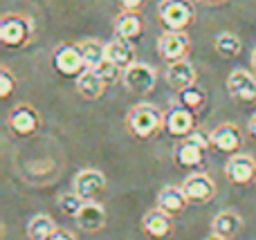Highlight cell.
I'll return each instance as SVG.
<instances>
[{"mask_svg": "<svg viewBox=\"0 0 256 240\" xmlns=\"http://www.w3.org/2000/svg\"><path fill=\"white\" fill-rule=\"evenodd\" d=\"M212 146L209 135H202L200 130H194L186 137H180L176 151H173V162L182 169H194L204 162V153Z\"/></svg>", "mask_w": 256, "mask_h": 240, "instance_id": "cell-1", "label": "cell"}, {"mask_svg": "<svg viewBox=\"0 0 256 240\" xmlns=\"http://www.w3.org/2000/svg\"><path fill=\"white\" fill-rule=\"evenodd\" d=\"M128 130L140 139H148L164 126V115L153 103H137L128 112Z\"/></svg>", "mask_w": 256, "mask_h": 240, "instance_id": "cell-2", "label": "cell"}, {"mask_svg": "<svg viewBox=\"0 0 256 240\" xmlns=\"http://www.w3.org/2000/svg\"><path fill=\"white\" fill-rule=\"evenodd\" d=\"M34 25L22 13H4L0 20V40L4 47H22L30 43Z\"/></svg>", "mask_w": 256, "mask_h": 240, "instance_id": "cell-3", "label": "cell"}, {"mask_svg": "<svg viewBox=\"0 0 256 240\" xmlns=\"http://www.w3.org/2000/svg\"><path fill=\"white\" fill-rule=\"evenodd\" d=\"M160 20L164 22L166 29H178L184 31L186 27L194 22L196 9L191 0H162L160 2Z\"/></svg>", "mask_w": 256, "mask_h": 240, "instance_id": "cell-4", "label": "cell"}, {"mask_svg": "<svg viewBox=\"0 0 256 240\" xmlns=\"http://www.w3.org/2000/svg\"><path fill=\"white\" fill-rule=\"evenodd\" d=\"M155 79H158V74H155L153 67L146 65V63H137V61L130 63V65L122 72V83H124V88L130 94H140V97L148 94L150 90L155 88Z\"/></svg>", "mask_w": 256, "mask_h": 240, "instance_id": "cell-5", "label": "cell"}, {"mask_svg": "<svg viewBox=\"0 0 256 240\" xmlns=\"http://www.w3.org/2000/svg\"><path fill=\"white\" fill-rule=\"evenodd\" d=\"M52 65L63 76H79L86 70L81 47L74 43H61L52 54Z\"/></svg>", "mask_w": 256, "mask_h": 240, "instance_id": "cell-6", "label": "cell"}, {"mask_svg": "<svg viewBox=\"0 0 256 240\" xmlns=\"http://www.w3.org/2000/svg\"><path fill=\"white\" fill-rule=\"evenodd\" d=\"M74 191L84 198L86 202L99 200L106 191V175L97 169H84L74 178Z\"/></svg>", "mask_w": 256, "mask_h": 240, "instance_id": "cell-7", "label": "cell"}, {"mask_svg": "<svg viewBox=\"0 0 256 240\" xmlns=\"http://www.w3.org/2000/svg\"><path fill=\"white\" fill-rule=\"evenodd\" d=\"M158 52L166 63L180 61V58H184L186 52H189V36L178 29L164 31L158 38Z\"/></svg>", "mask_w": 256, "mask_h": 240, "instance_id": "cell-8", "label": "cell"}, {"mask_svg": "<svg viewBox=\"0 0 256 240\" xmlns=\"http://www.w3.org/2000/svg\"><path fill=\"white\" fill-rule=\"evenodd\" d=\"M164 128L173 137H186L196 130V112L178 103L164 115Z\"/></svg>", "mask_w": 256, "mask_h": 240, "instance_id": "cell-9", "label": "cell"}, {"mask_svg": "<svg viewBox=\"0 0 256 240\" xmlns=\"http://www.w3.org/2000/svg\"><path fill=\"white\" fill-rule=\"evenodd\" d=\"M182 189H184L189 202H196V205H207L216 198V184L209 178L207 173H194L182 182Z\"/></svg>", "mask_w": 256, "mask_h": 240, "instance_id": "cell-10", "label": "cell"}, {"mask_svg": "<svg viewBox=\"0 0 256 240\" xmlns=\"http://www.w3.org/2000/svg\"><path fill=\"white\" fill-rule=\"evenodd\" d=\"M227 92L243 103H256V76L248 70H234L227 76Z\"/></svg>", "mask_w": 256, "mask_h": 240, "instance_id": "cell-11", "label": "cell"}, {"mask_svg": "<svg viewBox=\"0 0 256 240\" xmlns=\"http://www.w3.org/2000/svg\"><path fill=\"white\" fill-rule=\"evenodd\" d=\"M7 124H9V128L14 130V135H18V137H30V135H34L36 130H38V112L32 106H27V103H20V106H16L9 112Z\"/></svg>", "mask_w": 256, "mask_h": 240, "instance_id": "cell-12", "label": "cell"}, {"mask_svg": "<svg viewBox=\"0 0 256 240\" xmlns=\"http://www.w3.org/2000/svg\"><path fill=\"white\" fill-rule=\"evenodd\" d=\"M225 175L232 184H250L256 175V162L254 157L245 155V153H234L225 166Z\"/></svg>", "mask_w": 256, "mask_h": 240, "instance_id": "cell-13", "label": "cell"}, {"mask_svg": "<svg viewBox=\"0 0 256 240\" xmlns=\"http://www.w3.org/2000/svg\"><path fill=\"white\" fill-rule=\"evenodd\" d=\"M209 142L214 148H218L220 153H236L243 144V135H240L238 126L234 124H220L209 133Z\"/></svg>", "mask_w": 256, "mask_h": 240, "instance_id": "cell-14", "label": "cell"}, {"mask_svg": "<svg viewBox=\"0 0 256 240\" xmlns=\"http://www.w3.org/2000/svg\"><path fill=\"white\" fill-rule=\"evenodd\" d=\"M196 79H198V72H196V67L191 65L186 58H180V61L168 63V67H166V83L171 85L176 92H180V90L194 85Z\"/></svg>", "mask_w": 256, "mask_h": 240, "instance_id": "cell-15", "label": "cell"}, {"mask_svg": "<svg viewBox=\"0 0 256 240\" xmlns=\"http://www.w3.org/2000/svg\"><path fill=\"white\" fill-rule=\"evenodd\" d=\"M142 229L144 234H148L150 238H168L173 232V216L164 209H153L144 216L142 220Z\"/></svg>", "mask_w": 256, "mask_h": 240, "instance_id": "cell-16", "label": "cell"}, {"mask_svg": "<svg viewBox=\"0 0 256 240\" xmlns=\"http://www.w3.org/2000/svg\"><path fill=\"white\" fill-rule=\"evenodd\" d=\"M74 220H76V225H79L81 232L94 234L106 225V209H104V205H99V200L86 202L84 209L79 211V216H76Z\"/></svg>", "mask_w": 256, "mask_h": 240, "instance_id": "cell-17", "label": "cell"}, {"mask_svg": "<svg viewBox=\"0 0 256 240\" xmlns=\"http://www.w3.org/2000/svg\"><path fill=\"white\" fill-rule=\"evenodd\" d=\"M76 90H79V94L84 99L94 101V99H99L104 94V90H106V81L97 74V70L86 67V70L76 76Z\"/></svg>", "mask_w": 256, "mask_h": 240, "instance_id": "cell-18", "label": "cell"}, {"mask_svg": "<svg viewBox=\"0 0 256 240\" xmlns=\"http://www.w3.org/2000/svg\"><path fill=\"white\" fill-rule=\"evenodd\" d=\"M158 205H160V209H164L171 216H176V214H182V211L186 209L189 198H186V193L182 187H173L171 184V187H164L162 191H160Z\"/></svg>", "mask_w": 256, "mask_h": 240, "instance_id": "cell-19", "label": "cell"}, {"mask_svg": "<svg viewBox=\"0 0 256 240\" xmlns=\"http://www.w3.org/2000/svg\"><path fill=\"white\" fill-rule=\"evenodd\" d=\"M106 56H108V61H112L117 67L126 70L130 63H135V49H132L130 40L117 36L115 40L106 43Z\"/></svg>", "mask_w": 256, "mask_h": 240, "instance_id": "cell-20", "label": "cell"}, {"mask_svg": "<svg viewBox=\"0 0 256 240\" xmlns=\"http://www.w3.org/2000/svg\"><path fill=\"white\" fill-rule=\"evenodd\" d=\"M142 29H144V22H142V18L137 11H126L124 9V13H120V16L115 18L117 36H122V38H126V40L140 38Z\"/></svg>", "mask_w": 256, "mask_h": 240, "instance_id": "cell-21", "label": "cell"}, {"mask_svg": "<svg viewBox=\"0 0 256 240\" xmlns=\"http://www.w3.org/2000/svg\"><path fill=\"white\" fill-rule=\"evenodd\" d=\"M240 227H243V220H240L238 216L232 214V211H222V214H218L216 218H214L212 234H216V236H220L225 240H232L238 236Z\"/></svg>", "mask_w": 256, "mask_h": 240, "instance_id": "cell-22", "label": "cell"}, {"mask_svg": "<svg viewBox=\"0 0 256 240\" xmlns=\"http://www.w3.org/2000/svg\"><path fill=\"white\" fill-rule=\"evenodd\" d=\"M56 229L58 227L54 225V220L50 218V216L38 214L30 220V225H27V236H30V240H48Z\"/></svg>", "mask_w": 256, "mask_h": 240, "instance_id": "cell-23", "label": "cell"}, {"mask_svg": "<svg viewBox=\"0 0 256 240\" xmlns=\"http://www.w3.org/2000/svg\"><path fill=\"white\" fill-rule=\"evenodd\" d=\"M81 47V54H84V61H86V67H90V70H94V67H99L104 61H106V45L99 43V40L90 38V40H84V43H79Z\"/></svg>", "mask_w": 256, "mask_h": 240, "instance_id": "cell-24", "label": "cell"}, {"mask_svg": "<svg viewBox=\"0 0 256 240\" xmlns=\"http://www.w3.org/2000/svg\"><path fill=\"white\" fill-rule=\"evenodd\" d=\"M214 47H216V52L220 54V56L234 58L240 54L243 43H240V38L236 34H232V31H220V34L214 38Z\"/></svg>", "mask_w": 256, "mask_h": 240, "instance_id": "cell-25", "label": "cell"}, {"mask_svg": "<svg viewBox=\"0 0 256 240\" xmlns=\"http://www.w3.org/2000/svg\"><path fill=\"white\" fill-rule=\"evenodd\" d=\"M178 97H180V106L189 108V110H194V112L202 110L204 101H207V94H204V90L198 88L196 83L189 85V88H184V90H180V92H178Z\"/></svg>", "mask_w": 256, "mask_h": 240, "instance_id": "cell-26", "label": "cell"}, {"mask_svg": "<svg viewBox=\"0 0 256 240\" xmlns=\"http://www.w3.org/2000/svg\"><path fill=\"white\" fill-rule=\"evenodd\" d=\"M84 205H86V200L76 191L63 193V196L58 198V207H61V211L66 216H72V218H76V216H79V211L84 209Z\"/></svg>", "mask_w": 256, "mask_h": 240, "instance_id": "cell-27", "label": "cell"}, {"mask_svg": "<svg viewBox=\"0 0 256 240\" xmlns=\"http://www.w3.org/2000/svg\"><path fill=\"white\" fill-rule=\"evenodd\" d=\"M94 70H97V74L102 76L106 83H115V81L122 76V72H124L122 67H117L112 61H108V58H106V61H104L99 67H94Z\"/></svg>", "mask_w": 256, "mask_h": 240, "instance_id": "cell-28", "label": "cell"}, {"mask_svg": "<svg viewBox=\"0 0 256 240\" xmlns=\"http://www.w3.org/2000/svg\"><path fill=\"white\" fill-rule=\"evenodd\" d=\"M14 88H16V79H14V74L7 67H2V70H0V97L2 99L12 97Z\"/></svg>", "mask_w": 256, "mask_h": 240, "instance_id": "cell-29", "label": "cell"}, {"mask_svg": "<svg viewBox=\"0 0 256 240\" xmlns=\"http://www.w3.org/2000/svg\"><path fill=\"white\" fill-rule=\"evenodd\" d=\"M142 2H144V0H120L122 9H126V11H137V9L142 7Z\"/></svg>", "mask_w": 256, "mask_h": 240, "instance_id": "cell-30", "label": "cell"}, {"mask_svg": "<svg viewBox=\"0 0 256 240\" xmlns=\"http://www.w3.org/2000/svg\"><path fill=\"white\" fill-rule=\"evenodd\" d=\"M48 240H74V236L70 232H66V229H56Z\"/></svg>", "mask_w": 256, "mask_h": 240, "instance_id": "cell-31", "label": "cell"}, {"mask_svg": "<svg viewBox=\"0 0 256 240\" xmlns=\"http://www.w3.org/2000/svg\"><path fill=\"white\" fill-rule=\"evenodd\" d=\"M200 4H207V7H214V4H222V2H227V0H198Z\"/></svg>", "mask_w": 256, "mask_h": 240, "instance_id": "cell-32", "label": "cell"}, {"mask_svg": "<svg viewBox=\"0 0 256 240\" xmlns=\"http://www.w3.org/2000/svg\"><path fill=\"white\" fill-rule=\"evenodd\" d=\"M250 135H252V137L256 139V115L252 117V119H250Z\"/></svg>", "mask_w": 256, "mask_h": 240, "instance_id": "cell-33", "label": "cell"}, {"mask_svg": "<svg viewBox=\"0 0 256 240\" xmlns=\"http://www.w3.org/2000/svg\"><path fill=\"white\" fill-rule=\"evenodd\" d=\"M204 240H225V238H220V236H216V234H212V236H207Z\"/></svg>", "mask_w": 256, "mask_h": 240, "instance_id": "cell-34", "label": "cell"}, {"mask_svg": "<svg viewBox=\"0 0 256 240\" xmlns=\"http://www.w3.org/2000/svg\"><path fill=\"white\" fill-rule=\"evenodd\" d=\"M252 67L256 70V47H254V52H252Z\"/></svg>", "mask_w": 256, "mask_h": 240, "instance_id": "cell-35", "label": "cell"}]
</instances>
